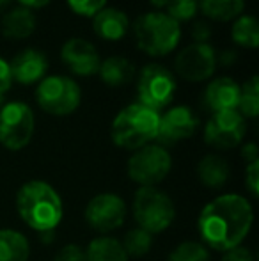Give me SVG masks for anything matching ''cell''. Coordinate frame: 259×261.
<instances>
[{
  "label": "cell",
  "mask_w": 259,
  "mask_h": 261,
  "mask_svg": "<svg viewBox=\"0 0 259 261\" xmlns=\"http://www.w3.org/2000/svg\"><path fill=\"white\" fill-rule=\"evenodd\" d=\"M93 31L103 41H121L130 31V20L121 9L103 7L100 13L93 16Z\"/></svg>",
  "instance_id": "cell-17"
},
{
  "label": "cell",
  "mask_w": 259,
  "mask_h": 261,
  "mask_svg": "<svg viewBox=\"0 0 259 261\" xmlns=\"http://www.w3.org/2000/svg\"><path fill=\"white\" fill-rule=\"evenodd\" d=\"M2 105H4V94L0 93V109H2Z\"/></svg>",
  "instance_id": "cell-40"
},
{
  "label": "cell",
  "mask_w": 259,
  "mask_h": 261,
  "mask_svg": "<svg viewBox=\"0 0 259 261\" xmlns=\"http://www.w3.org/2000/svg\"><path fill=\"white\" fill-rule=\"evenodd\" d=\"M66 2L73 13L83 18H93L103 7H107V0H66Z\"/></svg>",
  "instance_id": "cell-29"
},
{
  "label": "cell",
  "mask_w": 259,
  "mask_h": 261,
  "mask_svg": "<svg viewBox=\"0 0 259 261\" xmlns=\"http://www.w3.org/2000/svg\"><path fill=\"white\" fill-rule=\"evenodd\" d=\"M217 69V52L210 43H192L174 59V71L188 82H204Z\"/></svg>",
  "instance_id": "cell-11"
},
{
  "label": "cell",
  "mask_w": 259,
  "mask_h": 261,
  "mask_svg": "<svg viewBox=\"0 0 259 261\" xmlns=\"http://www.w3.org/2000/svg\"><path fill=\"white\" fill-rule=\"evenodd\" d=\"M13 82L21 86L39 84L48 73V59L45 52L38 48H25L18 52L9 62Z\"/></svg>",
  "instance_id": "cell-15"
},
{
  "label": "cell",
  "mask_w": 259,
  "mask_h": 261,
  "mask_svg": "<svg viewBox=\"0 0 259 261\" xmlns=\"http://www.w3.org/2000/svg\"><path fill=\"white\" fill-rule=\"evenodd\" d=\"M11 2H13V0H0V13H2L4 9H7V7L11 6Z\"/></svg>",
  "instance_id": "cell-39"
},
{
  "label": "cell",
  "mask_w": 259,
  "mask_h": 261,
  "mask_svg": "<svg viewBox=\"0 0 259 261\" xmlns=\"http://www.w3.org/2000/svg\"><path fill=\"white\" fill-rule=\"evenodd\" d=\"M199 9L210 20L231 21L242 16L245 0H199Z\"/></svg>",
  "instance_id": "cell-21"
},
{
  "label": "cell",
  "mask_w": 259,
  "mask_h": 261,
  "mask_svg": "<svg viewBox=\"0 0 259 261\" xmlns=\"http://www.w3.org/2000/svg\"><path fill=\"white\" fill-rule=\"evenodd\" d=\"M160 114L142 103H131L121 110L112 121V141L123 149H137L156 141Z\"/></svg>",
  "instance_id": "cell-3"
},
{
  "label": "cell",
  "mask_w": 259,
  "mask_h": 261,
  "mask_svg": "<svg viewBox=\"0 0 259 261\" xmlns=\"http://www.w3.org/2000/svg\"><path fill=\"white\" fill-rule=\"evenodd\" d=\"M238 110L243 117H257L259 114V80L257 76H250L242 87H240V101Z\"/></svg>",
  "instance_id": "cell-25"
},
{
  "label": "cell",
  "mask_w": 259,
  "mask_h": 261,
  "mask_svg": "<svg viewBox=\"0 0 259 261\" xmlns=\"http://www.w3.org/2000/svg\"><path fill=\"white\" fill-rule=\"evenodd\" d=\"M36 101L52 116H69L80 107L82 91L73 79L64 75L45 76L36 87Z\"/></svg>",
  "instance_id": "cell-6"
},
{
  "label": "cell",
  "mask_w": 259,
  "mask_h": 261,
  "mask_svg": "<svg viewBox=\"0 0 259 261\" xmlns=\"http://www.w3.org/2000/svg\"><path fill=\"white\" fill-rule=\"evenodd\" d=\"M199 128V117L190 107L176 105L160 116L158 135L160 146H170L192 137Z\"/></svg>",
  "instance_id": "cell-13"
},
{
  "label": "cell",
  "mask_w": 259,
  "mask_h": 261,
  "mask_svg": "<svg viewBox=\"0 0 259 261\" xmlns=\"http://www.w3.org/2000/svg\"><path fill=\"white\" fill-rule=\"evenodd\" d=\"M126 204L116 194H100L93 197L85 208V220L98 233H110L123 226Z\"/></svg>",
  "instance_id": "cell-12"
},
{
  "label": "cell",
  "mask_w": 259,
  "mask_h": 261,
  "mask_svg": "<svg viewBox=\"0 0 259 261\" xmlns=\"http://www.w3.org/2000/svg\"><path fill=\"white\" fill-rule=\"evenodd\" d=\"M204 107L211 114L236 110L240 101V86L231 76H217L204 89Z\"/></svg>",
  "instance_id": "cell-16"
},
{
  "label": "cell",
  "mask_w": 259,
  "mask_h": 261,
  "mask_svg": "<svg viewBox=\"0 0 259 261\" xmlns=\"http://www.w3.org/2000/svg\"><path fill=\"white\" fill-rule=\"evenodd\" d=\"M21 7H27V9H41V7L48 6L52 0H18Z\"/></svg>",
  "instance_id": "cell-37"
},
{
  "label": "cell",
  "mask_w": 259,
  "mask_h": 261,
  "mask_svg": "<svg viewBox=\"0 0 259 261\" xmlns=\"http://www.w3.org/2000/svg\"><path fill=\"white\" fill-rule=\"evenodd\" d=\"M31 254L27 238L13 229H0V261H27Z\"/></svg>",
  "instance_id": "cell-23"
},
{
  "label": "cell",
  "mask_w": 259,
  "mask_h": 261,
  "mask_svg": "<svg viewBox=\"0 0 259 261\" xmlns=\"http://www.w3.org/2000/svg\"><path fill=\"white\" fill-rule=\"evenodd\" d=\"M137 46L151 57H163L176 50L181 41V25L163 11L140 14L133 23Z\"/></svg>",
  "instance_id": "cell-4"
},
{
  "label": "cell",
  "mask_w": 259,
  "mask_h": 261,
  "mask_svg": "<svg viewBox=\"0 0 259 261\" xmlns=\"http://www.w3.org/2000/svg\"><path fill=\"white\" fill-rule=\"evenodd\" d=\"M85 258L87 261H128V254L119 240L110 237H100L89 244Z\"/></svg>",
  "instance_id": "cell-22"
},
{
  "label": "cell",
  "mask_w": 259,
  "mask_h": 261,
  "mask_svg": "<svg viewBox=\"0 0 259 261\" xmlns=\"http://www.w3.org/2000/svg\"><path fill=\"white\" fill-rule=\"evenodd\" d=\"M165 9H167V14H169L174 21H178V23H181V21H190V20H194L197 11H199V0H170Z\"/></svg>",
  "instance_id": "cell-28"
},
{
  "label": "cell",
  "mask_w": 259,
  "mask_h": 261,
  "mask_svg": "<svg viewBox=\"0 0 259 261\" xmlns=\"http://www.w3.org/2000/svg\"><path fill=\"white\" fill-rule=\"evenodd\" d=\"M190 36L194 39V43H208V39L211 38V27L208 21L204 20H197L194 21L190 29Z\"/></svg>",
  "instance_id": "cell-31"
},
{
  "label": "cell",
  "mask_w": 259,
  "mask_h": 261,
  "mask_svg": "<svg viewBox=\"0 0 259 261\" xmlns=\"http://www.w3.org/2000/svg\"><path fill=\"white\" fill-rule=\"evenodd\" d=\"M36 25H38V20H36L34 11L18 6L4 13L2 21H0V31H2L4 38L18 41V39H27L28 36L34 34Z\"/></svg>",
  "instance_id": "cell-18"
},
{
  "label": "cell",
  "mask_w": 259,
  "mask_h": 261,
  "mask_svg": "<svg viewBox=\"0 0 259 261\" xmlns=\"http://www.w3.org/2000/svg\"><path fill=\"white\" fill-rule=\"evenodd\" d=\"M245 134V117L238 110H224L211 114L204 128V141L215 149H231L242 144Z\"/></svg>",
  "instance_id": "cell-10"
},
{
  "label": "cell",
  "mask_w": 259,
  "mask_h": 261,
  "mask_svg": "<svg viewBox=\"0 0 259 261\" xmlns=\"http://www.w3.org/2000/svg\"><path fill=\"white\" fill-rule=\"evenodd\" d=\"M245 183L250 192H252V196H257L259 194V160L249 164L247 174H245Z\"/></svg>",
  "instance_id": "cell-32"
},
{
  "label": "cell",
  "mask_w": 259,
  "mask_h": 261,
  "mask_svg": "<svg viewBox=\"0 0 259 261\" xmlns=\"http://www.w3.org/2000/svg\"><path fill=\"white\" fill-rule=\"evenodd\" d=\"M16 210L28 227L46 233L63 220V201L52 185L45 181L25 183L16 196Z\"/></svg>",
  "instance_id": "cell-2"
},
{
  "label": "cell",
  "mask_w": 259,
  "mask_h": 261,
  "mask_svg": "<svg viewBox=\"0 0 259 261\" xmlns=\"http://www.w3.org/2000/svg\"><path fill=\"white\" fill-rule=\"evenodd\" d=\"M133 213L138 227L151 234L165 231L176 217V210L170 197L155 187H140L137 190Z\"/></svg>",
  "instance_id": "cell-5"
},
{
  "label": "cell",
  "mask_w": 259,
  "mask_h": 261,
  "mask_svg": "<svg viewBox=\"0 0 259 261\" xmlns=\"http://www.w3.org/2000/svg\"><path fill=\"white\" fill-rule=\"evenodd\" d=\"M176 89V76L165 66L151 62V64H146L138 73V103L149 107V109L156 110V112L165 109L172 101Z\"/></svg>",
  "instance_id": "cell-7"
},
{
  "label": "cell",
  "mask_w": 259,
  "mask_h": 261,
  "mask_svg": "<svg viewBox=\"0 0 259 261\" xmlns=\"http://www.w3.org/2000/svg\"><path fill=\"white\" fill-rule=\"evenodd\" d=\"M149 2H151V6L156 7V9H165L170 0H149Z\"/></svg>",
  "instance_id": "cell-38"
},
{
  "label": "cell",
  "mask_w": 259,
  "mask_h": 261,
  "mask_svg": "<svg viewBox=\"0 0 259 261\" xmlns=\"http://www.w3.org/2000/svg\"><path fill=\"white\" fill-rule=\"evenodd\" d=\"M98 75L103 80V84L110 87H123L128 86L131 80L137 75V69L131 61L121 55H112L107 57L105 61H101Z\"/></svg>",
  "instance_id": "cell-19"
},
{
  "label": "cell",
  "mask_w": 259,
  "mask_h": 261,
  "mask_svg": "<svg viewBox=\"0 0 259 261\" xmlns=\"http://www.w3.org/2000/svg\"><path fill=\"white\" fill-rule=\"evenodd\" d=\"M170 155L163 146L148 144L137 149L128 160V176L131 181L142 187H155L156 183L163 181L170 171Z\"/></svg>",
  "instance_id": "cell-9"
},
{
  "label": "cell",
  "mask_w": 259,
  "mask_h": 261,
  "mask_svg": "<svg viewBox=\"0 0 259 261\" xmlns=\"http://www.w3.org/2000/svg\"><path fill=\"white\" fill-rule=\"evenodd\" d=\"M61 59L71 73L78 76L96 75L100 69L101 59L93 43L83 38H71L61 48Z\"/></svg>",
  "instance_id": "cell-14"
},
{
  "label": "cell",
  "mask_w": 259,
  "mask_h": 261,
  "mask_svg": "<svg viewBox=\"0 0 259 261\" xmlns=\"http://www.w3.org/2000/svg\"><path fill=\"white\" fill-rule=\"evenodd\" d=\"M236 61H238V52L236 50H222L220 54H217V64L224 66V68L233 66Z\"/></svg>",
  "instance_id": "cell-35"
},
{
  "label": "cell",
  "mask_w": 259,
  "mask_h": 261,
  "mask_svg": "<svg viewBox=\"0 0 259 261\" xmlns=\"http://www.w3.org/2000/svg\"><path fill=\"white\" fill-rule=\"evenodd\" d=\"M242 156H243V160H247L249 164H252V162H257L259 160L257 146L254 144V142H249V144H245L242 148Z\"/></svg>",
  "instance_id": "cell-36"
},
{
  "label": "cell",
  "mask_w": 259,
  "mask_h": 261,
  "mask_svg": "<svg viewBox=\"0 0 259 261\" xmlns=\"http://www.w3.org/2000/svg\"><path fill=\"white\" fill-rule=\"evenodd\" d=\"M222 261H254V256L249 249L240 247L238 245V247H235V249H231V251L225 252Z\"/></svg>",
  "instance_id": "cell-34"
},
{
  "label": "cell",
  "mask_w": 259,
  "mask_h": 261,
  "mask_svg": "<svg viewBox=\"0 0 259 261\" xmlns=\"http://www.w3.org/2000/svg\"><path fill=\"white\" fill-rule=\"evenodd\" d=\"M153 245V234L148 231L140 229V227H135L126 233L125 242H123V249L128 256L133 258H140V256L148 254L151 251Z\"/></svg>",
  "instance_id": "cell-26"
},
{
  "label": "cell",
  "mask_w": 259,
  "mask_h": 261,
  "mask_svg": "<svg viewBox=\"0 0 259 261\" xmlns=\"http://www.w3.org/2000/svg\"><path fill=\"white\" fill-rule=\"evenodd\" d=\"M231 169L225 158L218 155H206L197 165V176L208 189H220L227 183Z\"/></svg>",
  "instance_id": "cell-20"
},
{
  "label": "cell",
  "mask_w": 259,
  "mask_h": 261,
  "mask_svg": "<svg viewBox=\"0 0 259 261\" xmlns=\"http://www.w3.org/2000/svg\"><path fill=\"white\" fill-rule=\"evenodd\" d=\"M53 261H87L85 258V252L78 247V245H64L59 252H57L55 259Z\"/></svg>",
  "instance_id": "cell-30"
},
{
  "label": "cell",
  "mask_w": 259,
  "mask_h": 261,
  "mask_svg": "<svg viewBox=\"0 0 259 261\" xmlns=\"http://www.w3.org/2000/svg\"><path fill=\"white\" fill-rule=\"evenodd\" d=\"M36 117L23 101H9L0 109V144L11 151L23 149L34 135Z\"/></svg>",
  "instance_id": "cell-8"
},
{
  "label": "cell",
  "mask_w": 259,
  "mask_h": 261,
  "mask_svg": "<svg viewBox=\"0 0 259 261\" xmlns=\"http://www.w3.org/2000/svg\"><path fill=\"white\" fill-rule=\"evenodd\" d=\"M231 38L238 46L243 48H256L259 45L257 20L250 14H242L235 20L231 27Z\"/></svg>",
  "instance_id": "cell-24"
},
{
  "label": "cell",
  "mask_w": 259,
  "mask_h": 261,
  "mask_svg": "<svg viewBox=\"0 0 259 261\" xmlns=\"http://www.w3.org/2000/svg\"><path fill=\"white\" fill-rule=\"evenodd\" d=\"M169 261H210V254L203 244L183 242L170 252Z\"/></svg>",
  "instance_id": "cell-27"
},
{
  "label": "cell",
  "mask_w": 259,
  "mask_h": 261,
  "mask_svg": "<svg viewBox=\"0 0 259 261\" xmlns=\"http://www.w3.org/2000/svg\"><path fill=\"white\" fill-rule=\"evenodd\" d=\"M13 86V76H11L9 62L0 57V93L6 94Z\"/></svg>",
  "instance_id": "cell-33"
},
{
  "label": "cell",
  "mask_w": 259,
  "mask_h": 261,
  "mask_svg": "<svg viewBox=\"0 0 259 261\" xmlns=\"http://www.w3.org/2000/svg\"><path fill=\"white\" fill-rule=\"evenodd\" d=\"M252 206L236 194H225L208 203L199 215V234L215 251H231L238 247L252 226Z\"/></svg>",
  "instance_id": "cell-1"
}]
</instances>
